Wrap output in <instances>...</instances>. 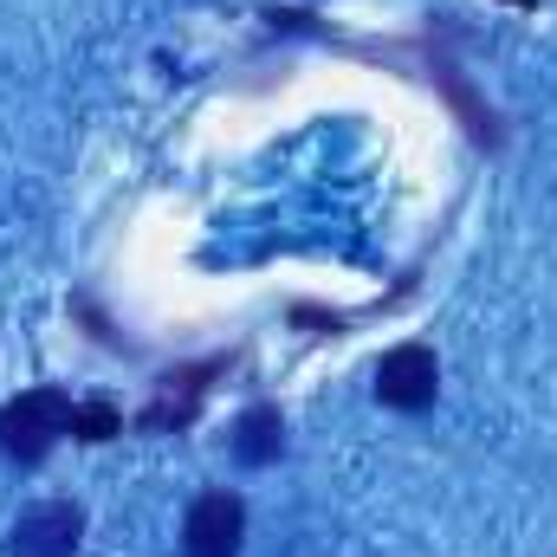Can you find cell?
<instances>
[{"label":"cell","instance_id":"obj_1","mask_svg":"<svg viewBox=\"0 0 557 557\" xmlns=\"http://www.w3.org/2000/svg\"><path fill=\"white\" fill-rule=\"evenodd\" d=\"M72 396L65 389H20L7 409H0V460H20V467H39L65 434H72Z\"/></svg>","mask_w":557,"mask_h":557},{"label":"cell","instance_id":"obj_3","mask_svg":"<svg viewBox=\"0 0 557 557\" xmlns=\"http://www.w3.org/2000/svg\"><path fill=\"white\" fill-rule=\"evenodd\" d=\"M434 389H441V363H434L428 344H396V350H383V363H376V403H383V409L421 416V409L434 403Z\"/></svg>","mask_w":557,"mask_h":557},{"label":"cell","instance_id":"obj_5","mask_svg":"<svg viewBox=\"0 0 557 557\" xmlns=\"http://www.w3.org/2000/svg\"><path fill=\"white\" fill-rule=\"evenodd\" d=\"M278 454H285V421H278V409H247V416L234 421V460L240 467H273Z\"/></svg>","mask_w":557,"mask_h":557},{"label":"cell","instance_id":"obj_2","mask_svg":"<svg viewBox=\"0 0 557 557\" xmlns=\"http://www.w3.org/2000/svg\"><path fill=\"white\" fill-rule=\"evenodd\" d=\"M240 539H247V506L227 486L201 493L182 519V552L188 557H240Z\"/></svg>","mask_w":557,"mask_h":557},{"label":"cell","instance_id":"obj_7","mask_svg":"<svg viewBox=\"0 0 557 557\" xmlns=\"http://www.w3.org/2000/svg\"><path fill=\"white\" fill-rule=\"evenodd\" d=\"M512 7H539V0H512Z\"/></svg>","mask_w":557,"mask_h":557},{"label":"cell","instance_id":"obj_4","mask_svg":"<svg viewBox=\"0 0 557 557\" xmlns=\"http://www.w3.org/2000/svg\"><path fill=\"white\" fill-rule=\"evenodd\" d=\"M85 539V512L65 506V499H46V506H26L7 532V552L13 557H78Z\"/></svg>","mask_w":557,"mask_h":557},{"label":"cell","instance_id":"obj_6","mask_svg":"<svg viewBox=\"0 0 557 557\" xmlns=\"http://www.w3.org/2000/svg\"><path fill=\"white\" fill-rule=\"evenodd\" d=\"M111 434H124V416L111 403H78L72 409V441H111Z\"/></svg>","mask_w":557,"mask_h":557}]
</instances>
